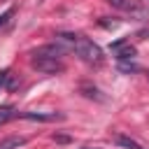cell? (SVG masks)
I'll use <instances>...</instances> for the list:
<instances>
[{
  "label": "cell",
  "mask_w": 149,
  "mask_h": 149,
  "mask_svg": "<svg viewBox=\"0 0 149 149\" xmlns=\"http://www.w3.org/2000/svg\"><path fill=\"white\" fill-rule=\"evenodd\" d=\"M112 7L121 9V12H133V14H142V7L137 0H109Z\"/></svg>",
  "instance_id": "4"
},
{
  "label": "cell",
  "mask_w": 149,
  "mask_h": 149,
  "mask_svg": "<svg viewBox=\"0 0 149 149\" xmlns=\"http://www.w3.org/2000/svg\"><path fill=\"white\" fill-rule=\"evenodd\" d=\"M112 51L116 54V58L121 61H128V58H135V47L128 42V40H116L112 44Z\"/></svg>",
  "instance_id": "3"
},
{
  "label": "cell",
  "mask_w": 149,
  "mask_h": 149,
  "mask_svg": "<svg viewBox=\"0 0 149 149\" xmlns=\"http://www.w3.org/2000/svg\"><path fill=\"white\" fill-rule=\"evenodd\" d=\"M123 149H144V147H140L135 140H130V137H126V135H119V140H116Z\"/></svg>",
  "instance_id": "7"
},
{
  "label": "cell",
  "mask_w": 149,
  "mask_h": 149,
  "mask_svg": "<svg viewBox=\"0 0 149 149\" xmlns=\"http://www.w3.org/2000/svg\"><path fill=\"white\" fill-rule=\"evenodd\" d=\"M63 56H65V51H63L61 47H56V44H44V47H40V49L33 51L30 63H33L35 70H40V72H44V74H61V72L65 70Z\"/></svg>",
  "instance_id": "2"
},
{
  "label": "cell",
  "mask_w": 149,
  "mask_h": 149,
  "mask_svg": "<svg viewBox=\"0 0 149 149\" xmlns=\"http://www.w3.org/2000/svg\"><path fill=\"white\" fill-rule=\"evenodd\" d=\"M84 149H95V147H84Z\"/></svg>",
  "instance_id": "11"
},
{
  "label": "cell",
  "mask_w": 149,
  "mask_h": 149,
  "mask_svg": "<svg viewBox=\"0 0 149 149\" xmlns=\"http://www.w3.org/2000/svg\"><path fill=\"white\" fill-rule=\"evenodd\" d=\"M58 37L65 42V44H70V49L84 61V63H88V65H102V61H105V56H102V49L93 42V40H88V37H84V35H79V33H58Z\"/></svg>",
  "instance_id": "1"
},
{
  "label": "cell",
  "mask_w": 149,
  "mask_h": 149,
  "mask_svg": "<svg viewBox=\"0 0 149 149\" xmlns=\"http://www.w3.org/2000/svg\"><path fill=\"white\" fill-rule=\"evenodd\" d=\"M21 116H23V119H30V121H56V119H61V114H56V112H51V114H42V112H23Z\"/></svg>",
  "instance_id": "5"
},
{
  "label": "cell",
  "mask_w": 149,
  "mask_h": 149,
  "mask_svg": "<svg viewBox=\"0 0 149 149\" xmlns=\"http://www.w3.org/2000/svg\"><path fill=\"white\" fill-rule=\"evenodd\" d=\"M7 79H9V70H0V88L7 86Z\"/></svg>",
  "instance_id": "10"
},
{
  "label": "cell",
  "mask_w": 149,
  "mask_h": 149,
  "mask_svg": "<svg viewBox=\"0 0 149 149\" xmlns=\"http://www.w3.org/2000/svg\"><path fill=\"white\" fill-rule=\"evenodd\" d=\"M26 142H28V140L21 137V135H19V137H16V135H14V137H5V140L0 142V149H19V147H23Z\"/></svg>",
  "instance_id": "6"
},
{
  "label": "cell",
  "mask_w": 149,
  "mask_h": 149,
  "mask_svg": "<svg viewBox=\"0 0 149 149\" xmlns=\"http://www.w3.org/2000/svg\"><path fill=\"white\" fill-rule=\"evenodd\" d=\"M12 14H14V9H12V7H9V9L5 12V14H0V28H2V26H5L7 21H9V16H12Z\"/></svg>",
  "instance_id": "9"
},
{
  "label": "cell",
  "mask_w": 149,
  "mask_h": 149,
  "mask_svg": "<svg viewBox=\"0 0 149 149\" xmlns=\"http://www.w3.org/2000/svg\"><path fill=\"white\" fill-rule=\"evenodd\" d=\"M12 116H16V114H14V107H12V105H2V107H0V123H5V121L12 119Z\"/></svg>",
  "instance_id": "8"
}]
</instances>
